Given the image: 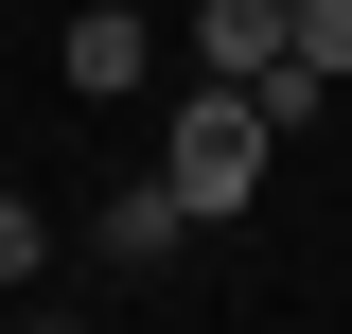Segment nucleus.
<instances>
[{
    "instance_id": "1",
    "label": "nucleus",
    "mask_w": 352,
    "mask_h": 334,
    "mask_svg": "<svg viewBox=\"0 0 352 334\" xmlns=\"http://www.w3.org/2000/svg\"><path fill=\"white\" fill-rule=\"evenodd\" d=\"M264 159H282V124H264V88H229V71L159 124V176L194 194V229H212V211H247V194H264Z\"/></svg>"
},
{
    "instance_id": "2",
    "label": "nucleus",
    "mask_w": 352,
    "mask_h": 334,
    "mask_svg": "<svg viewBox=\"0 0 352 334\" xmlns=\"http://www.w3.org/2000/svg\"><path fill=\"white\" fill-rule=\"evenodd\" d=\"M53 71H71V106H106V124H124V106H141V71H159V36H141L124 0H88L71 36H53Z\"/></svg>"
},
{
    "instance_id": "3",
    "label": "nucleus",
    "mask_w": 352,
    "mask_h": 334,
    "mask_svg": "<svg viewBox=\"0 0 352 334\" xmlns=\"http://www.w3.org/2000/svg\"><path fill=\"white\" fill-rule=\"evenodd\" d=\"M300 53V0H194V71H229V88H264Z\"/></svg>"
},
{
    "instance_id": "4",
    "label": "nucleus",
    "mask_w": 352,
    "mask_h": 334,
    "mask_svg": "<svg viewBox=\"0 0 352 334\" xmlns=\"http://www.w3.org/2000/svg\"><path fill=\"white\" fill-rule=\"evenodd\" d=\"M176 247H194V194H176L159 159H141V176H106V264H176Z\"/></svg>"
},
{
    "instance_id": "5",
    "label": "nucleus",
    "mask_w": 352,
    "mask_h": 334,
    "mask_svg": "<svg viewBox=\"0 0 352 334\" xmlns=\"http://www.w3.org/2000/svg\"><path fill=\"white\" fill-rule=\"evenodd\" d=\"M36 264H53V211H36V194H0V282H36Z\"/></svg>"
},
{
    "instance_id": "6",
    "label": "nucleus",
    "mask_w": 352,
    "mask_h": 334,
    "mask_svg": "<svg viewBox=\"0 0 352 334\" xmlns=\"http://www.w3.org/2000/svg\"><path fill=\"white\" fill-rule=\"evenodd\" d=\"M300 71H335V88H352V0H300Z\"/></svg>"
}]
</instances>
